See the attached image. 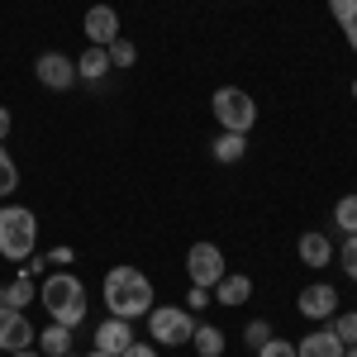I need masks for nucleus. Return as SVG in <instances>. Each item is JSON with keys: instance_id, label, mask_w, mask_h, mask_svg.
<instances>
[{"instance_id": "nucleus-1", "label": "nucleus", "mask_w": 357, "mask_h": 357, "mask_svg": "<svg viewBox=\"0 0 357 357\" xmlns=\"http://www.w3.org/2000/svg\"><path fill=\"white\" fill-rule=\"evenodd\" d=\"M100 301L114 319H148L153 310V281L138 272V267H110L105 281H100Z\"/></svg>"}, {"instance_id": "nucleus-2", "label": "nucleus", "mask_w": 357, "mask_h": 357, "mask_svg": "<svg viewBox=\"0 0 357 357\" xmlns=\"http://www.w3.org/2000/svg\"><path fill=\"white\" fill-rule=\"evenodd\" d=\"M38 301H43V310H48V319L53 324H67V329H82L86 319V286L77 272H53L38 281Z\"/></svg>"}, {"instance_id": "nucleus-3", "label": "nucleus", "mask_w": 357, "mask_h": 357, "mask_svg": "<svg viewBox=\"0 0 357 357\" xmlns=\"http://www.w3.org/2000/svg\"><path fill=\"white\" fill-rule=\"evenodd\" d=\"M38 243V220L29 205H0V262H29Z\"/></svg>"}, {"instance_id": "nucleus-4", "label": "nucleus", "mask_w": 357, "mask_h": 357, "mask_svg": "<svg viewBox=\"0 0 357 357\" xmlns=\"http://www.w3.org/2000/svg\"><path fill=\"white\" fill-rule=\"evenodd\" d=\"M195 324H200V319H195L186 305H153V310H148V333H153L158 348H186Z\"/></svg>"}, {"instance_id": "nucleus-5", "label": "nucleus", "mask_w": 357, "mask_h": 357, "mask_svg": "<svg viewBox=\"0 0 357 357\" xmlns=\"http://www.w3.org/2000/svg\"><path fill=\"white\" fill-rule=\"evenodd\" d=\"M210 110H215L224 134H248V129L257 124V105H252V96L238 91V86H220V91L210 96Z\"/></svg>"}, {"instance_id": "nucleus-6", "label": "nucleus", "mask_w": 357, "mask_h": 357, "mask_svg": "<svg viewBox=\"0 0 357 357\" xmlns=\"http://www.w3.org/2000/svg\"><path fill=\"white\" fill-rule=\"evenodd\" d=\"M229 272V262H224L220 243H210V238H200V243H191V252H186V276H191V286H205V291H215V281Z\"/></svg>"}, {"instance_id": "nucleus-7", "label": "nucleus", "mask_w": 357, "mask_h": 357, "mask_svg": "<svg viewBox=\"0 0 357 357\" xmlns=\"http://www.w3.org/2000/svg\"><path fill=\"white\" fill-rule=\"evenodd\" d=\"M33 77L48 91H72L77 86V57L67 53H38L33 57Z\"/></svg>"}, {"instance_id": "nucleus-8", "label": "nucleus", "mask_w": 357, "mask_h": 357, "mask_svg": "<svg viewBox=\"0 0 357 357\" xmlns=\"http://www.w3.org/2000/svg\"><path fill=\"white\" fill-rule=\"evenodd\" d=\"M33 343H38V329L29 324L24 310L0 305V353H20V348H33Z\"/></svg>"}, {"instance_id": "nucleus-9", "label": "nucleus", "mask_w": 357, "mask_h": 357, "mask_svg": "<svg viewBox=\"0 0 357 357\" xmlns=\"http://www.w3.org/2000/svg\"><path fill=\"white\" fill-rule=\"evenodd\" d=\"M296 310H301L305 319H314V324H324L338 314V291H333L329 281H314V286H305L301 296H296Z\"/></svg>"}, {"instance_id": "nucleus-10", "label": "nucleus", "mask_w": 357, "mask_h": 357, "mask_svg": "<svg viewBox=\"0 0 357 357\" xmlns=\"http://www.w3.org/2000/svg\"><path fill=\"white\" fill-rule=\"evenodd\" d=\"M82 29H86V38H91V48H110L114 38H119V10L114 5H91Z\"/></svg>"}, {"instance_id": "nucleus-11", "label": "nucleus", "mask_w": 357, "mask_h": 357, "mask_svg": "<svg viewBox=\"0 0 357 357\" xmlns=\"http://www.w3.org/2000/svg\"><path fill=\"white\" fill-rule=\"evenodd\" d=\"M129 343H134V324H129V319H114V314L100 319L96 333H91V348H100V353H110V357H119Z\"/></svg>"}, {"instance_id": "nucleus-12", "label": "nucleus", "mask_w": 357, "mask_h": 357, "mask_svg": "<svg viewBox=\"0 0 357 357\" xmlns=\"http://www.w3.org/2000/svg\"><path fill=\"white\" fill-rule=\"evenodd\" d=\"M210 296H215L224 310H238V305L252 301V276H248V272H224L220 281H215V291H210Z\"/></svg>"}, {"instance_id": "nucleus-13", "label": "nucleus", "mask_w": 357, "mask_h": 357, "mask_svg": "<svg viewBox=\"0 0 357 357\" xmlns=\"http://www.w3.org/2000/svg\"><path fill=\"white\" fill-rule=\"evenodd\" d=\"M296 252H301L305 267H314V272H319V267H329V262H333V252H338V248H333L329 234H319V229H305L301 243H296Z\"/></svg>"}, {"instance_id": "nucleus-14", "label": "nucleus", "mask_w": 357, "mask_h": 357, "mask_svg": "<svg viewBox=\"0 0 357 357\" xmlns=\"http://www.w3.org/2000/svg\"><path fill=\"white\" fill-rule=\"evenodd\" d=\"M296 357H343V338L333 333V324H324L296 343Z\"/></svg>"}, {"instance_id": "nucleus-15", "label": "nucleus", "mask_w": 357, "mask_h": 357, "mask_svg": "<svg viewBox=\"0 0 357 357\" xmlns=\"http://www.w3.org/2000/svg\"><path fill=\"white\" fill-rule=\"evenodd\" d=\"M29 301H38V281L29 272H20L10 286H0V305H10V310H24Z\"/></svg>"}, {"instance_id": "nucleus-16", "label": "nucleus", "mask_w": 357, "mask_h": 357, "mask_svg": "<svg viewBox=\"0 0 357 357\" xmlns=\"http://www.w3.org/2000/svg\"><path fill=\"white\" fill-rule=\"evenodd\" d=\"M38 353H43V357H67V353H72V329H67V324H48V329H38Z\"/></svg>"}, {"instance_id": "nucleus-17", "label": "nucleus", "mask_w": 357, "mask_h": 357, "mask_svg": "<svg viewBox=\"0 0 357 357\" xmlns=\"http://www.w3.org/2000/svg\"><path fill=\"white\" fill-rule=\"evenodd\" d=\"M210 153H215V162H243V153H248V134H224L220 129V138L210 143Z\"/></svg>"}, {"instance_id": "nucleus-18", "label": "nucleus", "mask_w": 357, "mask_h": 357, "mask_svg": "<svg viewBox=\"0 0 357 357\" xmlns=\"http://www.w3.org/2000/svg\"><path fill=\"white\" fill-rule=\"evenodd\" d=\"M105 72H110V53L105 48H86L77 57V82H100Z\"/></svg>"}, {"instance_id": "nucleus-19", "label": "nucleus", "mask_w": 357, "mask_h": 357, "mask_svg": "<svg viewBox=\"0 0 357 357\" xmlns=\"http://www.w3.org/2000/svg\"><path fill=\"white\" fill-rule=\"evenodd\" d=\"M191 348H195L200 357H220V353H224V329H220V324H195Z\"/></svg>"}, {"instance_id": "nucleus-20", "label": "nucleus", "mask_w": 357, "mask_h": 357, "mask_svg": "<svg viewBox=\"0 0 357 357\" xmlns=\"http://www.w3.org/2000/svg\"><path fill=\"white\" fill-rule=\"evenodd\" d=\"M329 15L338 20L343 38H348V48L357 53V0H329Z\"/></svg>"}, {"instance_id": "nucleus-21", "label": "nucleus", "mask_w": 357, "mask_h": 357, "mask_svg": "<svg viewBox=\"0 0 357 357\" xmlns=\"http://www.w3.org/2000/svg\"><path fill=\"white\" fill-rule=\"evenodd\" d=\"M333 224L343 229V238H348V234H357V195H343V200L333 205Z\"/></svg>"}, {"instance_id": "nucleus-22", "label": "nucleus", "mask_w": 357, "mask_h": 357, "mask_svg": "<svg viewBox=\"0 0 357 357\" xmlns=\"http://www.w3.org/2000/svg\"><path fill=\"white\" fill-rule=\"evenodd\" d=\"M15 191H20V167H15V158H10L5 143H0V200L15 195Z\"/></svg>"}, {"instance_id": "nucleus-23", "label": "nucleus", "mask_w": 357, "mask_h": 357, "mask_svg": "<svg viewBox=\"0 0 357 357\" xmlns=\"http://www.w3.org/2000/svg\"><path fill=\"white\" fill-rule=\"evenodd\" d=\"M333 333L343 338V348H353V343H357V310H343V314H333Z\"/></svg>"}, {"instance_id": "nucleus-24", "label": "nucleus", "mask_w": 357, "mask_h": 357, "mask_svg": "<svg viewBox=\"0 0 357 357\" xmlns=\"http://www.w3.org/2000/svg\"><path fill=\"white\" fill-rule=\"evenodd\" d=\"M105 53H110V67H134V62H138V48L129 43V38H114Z\"/></svg>"}, {"instance_id": "nucleus-25", "label": "nucleus", "mask_w": 357, "mask_h": 357, "mask_svg": "<svg viewBox=\"0 0 357 357\" xmlns=\"http://www.w3.org/2000/svg\"><path fill=\"white\" fill-rule=\"evenodd\" d=\"M333 262H343V276H353V281H357V234L343 238V252H333Z\"/></svg>"}, {"instance_id": "nucleus-26", "label": "nucleus", "mask_w": 357, "mask_h": 357, "mask_svg": "<svg viewBox=\"0 0 357 357\" xmlns=\"http://www.w3.org/2000/svg\"><path fill=\"white\" fill-rule=\"evenodd\" d=\"M267 338H272V324H267V319H252V324L243 329V343L252 348V353H257V348H262Z\"/></svg>"}, {"instance_id": "nucleus-27", "label": "nucleus", "mask_w": 357, "mask_h": 357, "mask_svg": "<svg viewBox=\"0 0 357 357\" xmlns=\"http://www.w3.org/2000/svg\"><path fill=\"white\" fill-rule=\"evenodd\" d=\"M257 357H296V343H286V338H267V343L257 348Z\"/></svg>"}, {"instance_id": "nucleus-28", "label": "nucleus", "mask_w": 357, "mask_h": 357, "mask_svg": "<svg viewBox=\"0 0 357 357\" xmlns=\"http://www.w3.org/2000/svg\"><path fill=\"white\" fill-rule=\"evenodd\" d=\"M210 301H215V296H210L205 286H191V291H186V310H191V314H200V310H205Z\"/></svg>"}, {"instance_id": "nucleus-29", "label": "nucleus", "mask_w": 357, "mask_h": 357, "mask_svg": "<svg viewBox=\"0 0 357 357\" xmlns=\"http://www.w3.org/2000/svg\"><path fill=\"white\" fill-rule=\"evenodd\" d=\"M119 357H158V343H138V338H134V343H129Z\"/></svg>"}, {"instance_id": "nucleus-30", "label": "nucleus", "mask_w": 357, "mask_h": 357, "mask_svg": "<svg viewBox=\"0 0 357 357\" xmlns=\"http://www.w3.org/2000/svg\"><path fill=\"white\" fill-rule=\"evenodd\" d=\"M48 262H57V267H72V262H77V252H72L67 243H57L53 252H48Z\"/></svg>"}, {"instance_id": "nucleus-31", "label": "nucleus", "mask_w": 357, "mask_h": 357, "mask_svg": "<svg viewBox=\"0 0 357 357\" xmlns=\"http://www.w3.org/2000/svg\"><path fill=\"white\" fill-rule=\"evenodd\" d=\"M10 129H15V119H10V110H5V105H0V143L10 138Z\"/></svg>"}, {"instance_id": "nucleus-32", "label": "nucleus", "mask_w": 357, "mask_h": 357, "mask_svg": "<svg viewBox=\"0 0 357 357\" xmlns=\"http://www.w3.org/2000/svg\"><path fill=\"white\" fill-rule=\"evenodd\" d=\"M5 357H43L38 348H20V353H5Z\"/></svg>"}, {"instance_id": "nucleus-33", "label": "nucleus", "mask_w": 357, "mask_h": 357, "mask_svg": "<svg viewBox=\"0 0 357 357\" xmlns=\"http://www.w3.org/2000/svg\"><path fill=\"white\" fill-rule=\"evenodd\" d=\"M86 357H110V353H100V348H91V353H86Z\"/></svg>"}, {"instance_id": "nucleus-34", "label": "nucleus", "mask_w": 357, "mask_h": 357, "mask_svg": "<svg viewBox=\"0 0 357 357\" xmlns=\"http://www.w3.org/2000/svg\"><path fill=\"white\" fill-rule=\"evenodd\" d=\"M343 357H357V343H353V348H343Z\"/></svg>"}, {"instance_id": "nucleus-35", "label": "nucleus", "mask_w": 357, "mask_h": 357, "mask_svg": "<svg viewBox=\"0 0 357 357\" xmlns=\"http://www.w3.org/2000/svg\"><path fill=\"white\" fill-rule=\"evenodd\" d=\"M353 100H357V82H353Z\"/></svg>"}]
</instances>
